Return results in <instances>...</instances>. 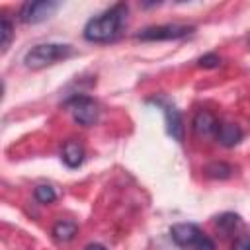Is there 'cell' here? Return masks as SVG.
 <instances>
[{
  "label": "cell",
  "mask_w": 250,
  "mask_h": 250,
  "mask_svg": "<svg viewBox=\"0 0 250 250\" xmlns=\"http://www.w3.org/2000/svg\"><path fill=\"white\" fill-rule=\"evenodd\" d=\"M12 37H14V25L8 18H2V21H0V47H2V51L8 49Z\"/></svg>",
  "instance_id": "9a60e30c"
},
{
  "label": "cell",
  "mask_w": 250,
  "mask_h": 250,
  "mask_svg": "<svg viewBox=\"0 0 250 250\" xmlns=\"http://www.w3.org/2000/svg\"><path fill=\"white\" fill-rule=\"evenodd\" d=\"M217 141L223 145V146H234L242 141L244 137V131L236 125V123H219V129H217Z\"/></svg>",
  "instance_id": "ba28073f"
},
{
  "label": "cell",
  "mask_w": 250,
  "mask_h": 250,
  "mask_svg": "<svg viewBox=\"0 0 250 250\" xmlns=\"http://www.w3.org/2000/svg\"><path fill=\"white\" fill-rule=\"evenodd\" d=\"M33 195H35V199L39 201V203H43V205H49V203H53L55 199H57V191H55V188H51V186H37L35 188V191H33Z\"/></svg>",
  "instance_id": "5bb4252c"
},
{
  "label": "cell",
  "mask_w": 250,
  "mask_h": 250,
  "mask_svg": "<svg viewBox=\"0 0 250 250\" xmlns=\"http://www.w3.org/2000/svg\"><path fill=\"white\" fill-rule=\"evenodd\" d=\"M232 172H234L232 166L227 162H211L205 166V174L213 180H227L232 176Z\"/></svg>",
  "instance_id": "7c38bea8"
},
{
  "label": "cell",
  "mask_w": 250,
  "mask_h": 250,
  "mask_svg": "<svg viewBox=\"0 0 250 250\" xmlns=\"http://www.w3.org/2000/svg\"><path fill=\"white\" fill-rule=\"evenodd\" d=\"M164 115H166V127L168 133L172 135V139H176L178 143L184 141V123H182V115L174 105H164Z\"/></svg>",
  "instance_id": "30bf717a"
},
{
  "label": "cell",
  "mask_w": 250,
  "mask_h": 250,
  "mask_svg": "<svg viewBox=\"0 0 250 250\" xmlns=\"http://www.w3.org/2000/svg\"><path fill=\"white\" fill-rule=\"evenodd\" d=\"M248 43H250V37H248Z\"/></svg>",
  "instance_id": "d6986e66"
},
{
  "label": "cell",
  "mask_w": 250,
  "mask_h": 250,
  "mask_svg": "<svg viewBox=\"0 0 250 250\" xmlns=\"http://www.w3.org/2000/svg\"><path fill=\"white\" fill-rule=\"evenodd\" d=\"M64 105L70 109L72 119L82 127H92L100 117V109H98L96 100L86 96V94H74L72 98L66 100Z\"/></svg>",
  "instance_id": "277c9868"
},
{
  "label": "cell",
  "mask_w": 250,
  "mask_h": 250,
  "mask_svg": "<svg viewBox=\"0 0 250 250\" xmlns=\"http://www.w3.org/2000/svg\"><path fill=\"white\" fill-rule=\"evenodd\" d=\"M127 12H129L127 4L117 2L111 8L104 10L102 14H98L96 18L88 20L84 25V39L90 43H107L115 39L123 29Z\"/></svg>",
  "instance_id": "6da1fadb"
},
{
  "label": "cell",
  "mask_w": 250,
  "mask_h": 250,
  "mask_svg": "<svg viewBox=\"0 0 250 250\" xmlns=\"http://www.w3.org/2000/svg\"><path fill=\"white\" fill-rule=\"evenodd\" d=\"M74 55V49L70 45H64V43H39L35 47H31L25 57H23V64L27 68H43V66H49L57 61H64L68 57Z\"/></svg>",
  "instance_id": "7a4b0ae2"
},
{
  "label": "cell",
  "mask_w": 250,
  "mask_h": 250,
  "mask_svg": "<svg viewBox=\"0 0 250 250\" xmlns=\"http://www.w3.org/2000/svg\"><path fill=\"white\" fill-rule=\"evenodd\" d=\"M197 64L201 68H217L221 64V57L215 55V53H207V55H203V57L197 59Z\"/></svg>",
  "instance_id": "2e32d148"
},
{
  "label": "cell",
  "mask_w": 250,
  "mask_h": 250,
  "mask_svg": "<svg viewBox=\"0 0 250 250\" xmlns=\"http://www.w3.org/2000/svg\"><path fill=\"white\" fill-rule=\"evenodd\" d=\"M53 236L59 240V242H68V240H72L74 236H76V232H78V225L76 223H72V221H59V223H55L53 225Z\"/></svg>",
  "instance_id": "8fae6325"
},
{
  "label": "cell",
  "mask_w": 250,
  "mask_h": 250,
  "mask_svg": "<svg viewBox=\"0 0 250 250\" xmlns=\"http://www.w3.org/2000/svg\"><path fill=\"white\" fill-rule=\"evenodd\" d=\"M191 129L201 139L215 137L217 135V129H219V121H217V117L209 109H199L193 115V119H191Z\"/></svg>",
  "instance_id": "52a82bcc"
},
{
  "label": "cell",
  "mask_w": 250,
  "mask_h": 250,
  "mask_svg": "<svg viewBox=\"0 0 250 250\" xmlns=\"http://www.w3.org/2000/svg\"><path fill=\"white\" fill-rule=\"evenodd\" d=\"M240 217L236 215V213H223L221 217H217V227H219V230L221 232H225V234H230V232H234L238 227H240Z\"/></svg>",
  "instance_id": "4fadbf2b"
},
{
  "label": "cell",
  "mask_w": 250,
  "mask_h": 250,
  "mask_svg": "<svg viewBox=\"0 0 250 250\" xmlns=\"http://www.w3.org/2000/svg\"><path fill=\"white\" fill-rule=\"evenodd\" d=\"M232 250H250V232L238 234L232 242Z\"/></svg>",
  "instance_id": "e0dca14e"
},
{
  "label": "cell",
  "mask_w": 250,
  "mask_h": 250,
  "mask_svg": "<svg viewBox=\"0 0 250 250\" xmlns=\"http://www.w3.org/2000/svg\"><path fill=\"white\" fill-rule=\"evenodd\" d=\"M193 31L191 25L182 23H162V25H150L145 27L141 33H137V39L141 41H166V39H180Z\"/></svg>",
  "instance_id": "5b68a950"
},
{
  "label": "cell",
  "mask_w": 250,
  "mask_h": 250,
  "mask_svg": "<svg viewBox=\"0 0 250 250\" xmlns=\"http://www.w3.org/2000/svg\"><path fill=\"white\" fill-rule=\"evenodd\" d=\"M59 10V2L55 0H35V2H25L20 8V20L23 23H39L51 18Z\"/></svg>",
  "instance_id": "8992f818"
},
{
  "label": "cell",
  "mask_w": 250,
  "mask_h": 250,
  "mask_svg": "<svg viewBox=\"0 0 250 250\" xmlns=\"http://www.w3.org/2000/svg\"><path fill=\"white\" fill-rule=\"evenodd\" d=\"M172 240L182 250H217L215 242L193 223H178L170 229Z\"/></svg>",
  "instance_id": "3957f363"
},
{
  "label": "cell",
  "mask_w": 250,
  "mask_h": 250,
  "mask_svg": "<svg viewBox=\"0 0 250 250\" xmlns=\"http://www.w3.org/2000/svg\"><path fill=\"white\" fill-rule=\"evenodd\" d=\"M61 158L68 168H78L84 162V146L78 141L70 139L62 145V156Z\"/></svg>",
  "instance_id": "9c48e42d"
},
{
  "label": "cell",
  "mask_w": 250,
  "mask_h": 250,
  "mask_svg": "<svg viewBox=\"0 0 250 250\" xmlns=\"http://www.w3.org/2000/svg\"><path fill=\"white\" fill-rule=\"evenodd\" d=\"M84 250H107L104 244H98V242H92V244H88Z\"/></svg>",
  "instance_id": "ac0fdd59"
}]
</instances>
